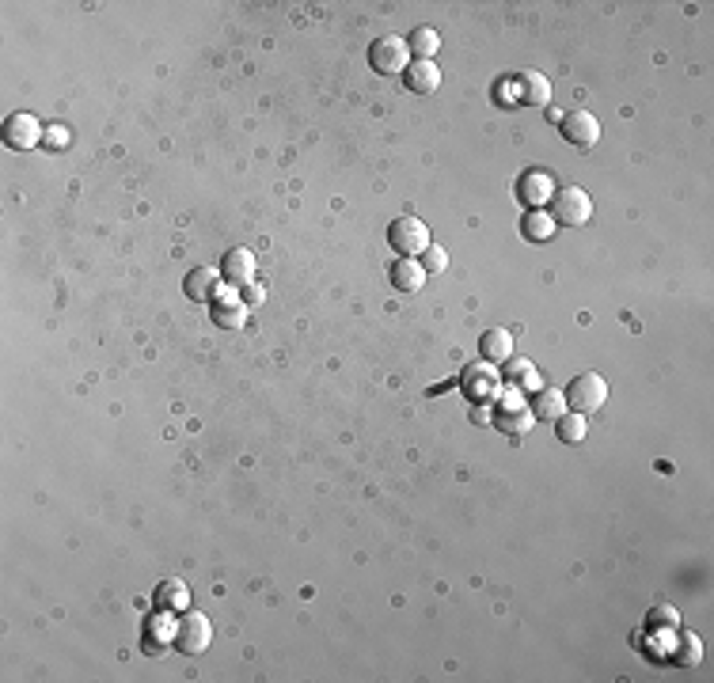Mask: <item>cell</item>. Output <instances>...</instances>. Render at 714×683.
<instances>
[{
    "label": "cell",
    "instance_id": "6da1fadb",
    "mask_svg": "<svg viewBox=\"0 0 714 683\" xmlns=\"http://www.w3.org/2000/svg\"><path fill=\"white\" fill-rule=\"evenodd\" d=\"M388 243L391 251H400V259H418L426 247H430V228H426V220L418 217H400L391 220L388 228Z\"/></svg>",
    "mask_w": 714,
    "mask_h": 683
},
{
    "label": "cell",
    "instance_id": "7a4b0ae2",
    "mask_svg": "<svg viewBox=\"0 0 714 683\" xmlns=\"http://www.w3.org/2000/svg\"><path fill=\"white\" fill-rule=\"evenodd\" d=\"M563 395H566L570 410H578V414H593V410H600L608 403V384L597 372H581L574 384H570V391H563Z\"/></svg>",
    "mask_w": 714,
    "mask_h": 683
},
{
    "label": "cell",
    "instance_id": "3957f363",
    "mask_svg": "<svg viewBox=\"0 0 714 683\" xmlns=\"http://www.w3.org/2000/svg\"><path fill=\"white\" fill-rule=\"evenodd\" d=\"M555 225H570V228H581L585 220L593 217V198L585 194L581 186H566V190H555Z\"/></svg>",
    "mask_w": 714,
    "mask_h": 683
},
{
    "label": "cell",
    "instance_id": "277c9868",
    "mask_svg": "<svg viewBox=\"0 0 714 683\" xmlns=\"http://www.w3.org/2000/svg\"><path fill=\"white\" fill-rule=\"evenodd\" d=\"M369 65H373L376 73H384V76L407 73V65H410V46H407V38H395V35L376 38V42L369 46Z\"/></svg>",
    "mask_w": 714,
    "mask_h": 683
},
{
    "label": "cell",
    "instance_id": "5b68a950",
    "mask_svg": "<svg viewBox=\"0 0 714 683\" xmlns=\"http://www.w3.org/2000/svg\"><path fill=\"white\" fill-rule=\"evenodd\" d=\"M210 642H213L210 619L198 615V611H183L179 623H176V642H171V645H176L179 653H202Z\"/></svg>",
    "mask_w": 714,
    "mask_h": 683
},
{
    "label": "cell",
    "instance_id": "8992f818",
    "mask_svg": "<svg viewBox=\"0 0 714 683\" xmlns=\"http://www.w3.org/2000/svg\"><path fill=\"white\" fill-rule=\"evenodd\" d=\"M502 88L513 91L510 103H525V107H547L551 103V81L544 73H517L513 81H505Z\"/></svg>",
    "mask_w": 714,
    "mask_h": 683
},
{
    "label": "cell",
    "instance_id": "52a82bcc",
    "mask_svg": "<svg viewBox=\"0 0 714 683\" xmlns=\"http://www.w3.org/2000/svg\"><path fill=\"white\" fill-rule=\"evenodd\" d=\"M563 137L570 141V145L578 149H593L600 141V122L593 110H570V115L563 118Z\"/></svg>",
    "mask_w": 714,
    "mask_h": 683
},
{
    "label": "cell",
    "instance_id": "ba28073f",
    "mask_svg": "<svg viewBox=\"0 0 714 683\" xmlns=\"http://www.w3.org/2000/svg\"><path fill=\"white\" fill-rule=\"evenodd\" d=\"M464 388H468L471 399H479V403L498 399V391H502V372H495V364H490V361L471 364V369L464 372Z\"/></svg>",
    "mask_w": 714,
    "mask_h": 683
},
{
    "label": "cell",
    "instance_id": "9c48e42d",
    "mask_svg": "<svg viewBox=\"0 0 714 683\" xmlns=\"http://www.w3.org/2000/svg\"><path fill=\"white\" fill-rule=\"evenodd\" d=\"M4 137H8L12 149H35L39 141L46 137V130L39 125L35 115H12V118L4 122Z\"/></svg>",
    "mask_w": 714,
    "mask_h": 683
},
{
    "label": "cell",
    "instance_id": "30bf717a",
    "mask_svg": "<svg viewBox=\"0 0 714 683\" xmlns=\"http://www.w3.org/2000/svg\"><path fill=\"white\" fill-rule=\"evenodd\" d=\"M220 274H225V281L232 285V289H244V285L255 281V255H251L247 247H236L225 255V266H220Z\"/></svg>",
    "mask_w": 714,
    "mask_h": 683
},
{
    "label": "cell",
    "instance_id": "8fae6325",
    "mask_svg": "<svg viewBox=\"0 0 714 683\" xmlns=\"http://www.w3.org/2000/svg\"><path fill=\"white\" fill-rule=\"evenodd\" d=\"M183 285H186V296L194 300V304H205V300H217V296H220V281H217V269H210V266H198V269H190Z\"/></svg>",
    "mask_w": 714,
    "mask_h": 683
},
{
    "label": "cell",
    "instance_id": "7c38bea8",
    "mask_svg": "<svg viewBox=\"0 0 714 683\" xmlns=\"http://www.w3.org/2000/svg\"><path fill=\"white\" fill-rule=\"evenodd\" d=\"M407 88L415 95H434L441 88V69L434 65V61H410L407 73H403Z\"/></svg>",
    "mask_w": 714,
    "mask_h": 683
},
{
    "label": "cell",
    "instance_id": "4fadbf2b",
    "mask_svg": "<svg viewBox=\"0 0 714 683\" xmlns=\"http://www.w3.org/2000/svg\"><path fill=\"white\" fill-rule=\"evenodd\" d=\"M520 198H525L532 209H544V201L547 198H555V183H551V175L547 171H529L525 179H520Z\"/></svg>",
    "mask_w": 714,
    "mask_h": 683
},
{
    "label": "cell",
    "instance_id": "5bb4252c",
    "mask_svg": "<svg viewBox=\"0 0 714 683\" xmlns=\"http://www.w3.org/2000/svg\"><path fill=\"white\" fill-rule=\"evenodd\" d=\"M502 380L510 388H517V391H536L539 388V372H536V364L529 357H510V361H505Z\"/></svg>",
    "mask_w": 714,
    "mask_h": 683
},
{
    "label": "cell",
    "instance_id": "9a60e30c",
    "mask_svg": "<svg viewBox=\"0 0 714 683\" xmlns=\"http://www.w3.org/2000/svg\"><path fill=\"white\" fill-rule=\"evenodd\" d=\"M213 323H217V327H225V330H236V327H244V323H247V308L240 304V300H236V289L217 300V308H213Z\"/></svg>",
    "mask_w": 714,
    "mask_h": 683
},
{
    "label": "cell",
    "instance_id": "2e32d148",
    "mask_svg": "<svg viewBox=\"0 0 714 683\" xmlns=\"http://www.w3.org/2000/svg\"><path fill=\"white\" fill-rule=\"evenodd\" d=\"M391 285L400 293H415V289H422L426 285V269L418 266V259H400L391 266Z\"/></svg>",
    "mask_w": 714,
    "mask_h": 683
},
{
    "label": "cell",
    "instance_id": "e0dca14e",
    "mask_svg": "<svg viewBox=\"0 0 714 683\" xmlns=\"http://www.w3.org/2000/svg\"><path fill=\"white\" fill-rule=\"evenodd\" d=\"M566 395L559 391V388H544L536 395V403H532V414L539 418V422H555V418H563L566 414Z\"/></svg>",
    "mask_w": 714,
    "mask_h": 683
},
{
    "label": "cell",
    "instance_id": "ac0fdd59",
    "mask_svg": "<svg viewBox=\"0 0 714 683\" xmlns=\"http://www.w3.org/2000/svg\"><path fill=\"white\" fill-rule=\"evenodd\" d=\"M186 603H190V593L183 581H164L156 589V611H186Z\"/></svg>",
    "mask_w": 714,
    "mask_h": 683
},
{
    "label": "cell",
    "instance_id": "d6986e66",
    "mask_svg": "<svg viewBox=\"0 0 714 683\" xmlns=\"http://www.w3.org/2000/svg\"><path fill=\"white\" fill-rule=\"evenodd\" d=\"M483 357L490 361V364H498V361H510L513 357V338H510V330H486L483 335Z\"/></svg>",
    "mask_w": 714,
    "mask_h": 683
},
{
    "label": "cell",
    "instance_id": "ffe728a7",
    "mask_svg": "<svg viewBox=\"0 0 714 683\" xmlns=\"http://www.w3.org/2000/svg\"><path fill=\"white\" fill-rule=\"evenodd\" d=\"M407 46H410V54H415V61H434V54L441 50V35L434 27H415Z\"/></svg>",
    "mask_w": 714,
    "mask_h": 683
},
{
    "label": "cell",
    "instance_id": "44dd1931",
    "mask_svg": "<svg viewBox=\"0 0 714 683\" xmlns=\"http://www.w3.org/2000/svg\"><path fill=\"white\" fill-rule=\"evenodd\" d=\"M498 425L505 429V433H513V437H525V433H532L536 414L529 406H505V414L498 418Z\"/></svg>",
    "mask_w": 714,
    "mask_h": 683
},
{
    "label": "cell",
    "instance_id": "7402d4cb",
    "mask_svg": "<svg viewBox=\"0 0 714 683\" xmlns=\"http://www.w3.org/2000/svg\"><path fill=\"white\" fill-rule=\"evenodd\" d=\"M555 429H559V440L563 444H581L585 440V414H578V410H566L563 418H555Z\"/></svg>",
    "mask_w": 714,
    "mask_h": 683
},
{
    "label": "cell",
    "instance_id": "603a6c76",
    "mask_svg": "<svg viewBox=\"0 0 714 683\" xmlns=\"http://www.w3.org/2000/svg\"><path fill=\"white\" fill-rule=\"evenodd\" d=\"M551 232H555V217L551 213L532 209L525 217V235H529V240H551Z\"/></svg>",
    "mask_w": 714,
    "mask_h": 683
},
{
    "label": "cell",
    "instance_id": "cb8c5ba5",
    "mask_svg": "<svg viewBox=\"0 0 714 683\" xmlns=\"http://www.w3.org/2000/svg\"><path fill=\"white\" fill-rule=\"evenodd\" d=\"M168 642H176V627H168L164 619H156V623L145 630V649H149V653H160Z\"/></svg>",
    "mask_w": 714,
    "mask_h": 683
},
{
    "label": "cell",
    "instance_id": "d4e9b609",
    "mask_svg": "<svg viewBox=\"0 0 714 683\" xmlns=\"http://www.w3.org/2000/svg\"><path fill=\"white\" fill-rule=\"evenodd\" d=\"M418 266L426 269V274H441V269H445L449 266V255H445V251H441V247H426L422 251V255H418Z\"/></svg>",
    "mask_w": 714,
    "mask_h": 683
},
{
    "label": "cell",
    "instance_id": "484cf974",
    "mask_svg": "<svg viewBox=\"0 0 714 683\" xmlns=\"http://www.w3.org/2000/svg\"><path fill=\"white\" fill-rule=\"evenodd\" d=\"M42 141H46V145H50V149H54V145H57V149H65V145H69L65 125H50V130H46V137H42Z\"/></svg>",
    "mask_w": 714,
    "mask_h": 683
},
{
    "label": "cell",
    "instance_id": "4316f807",
    "mask_svg": "<svg viewBox=\"0 0 714 683\" xmlns=\"http://www.w3.org/2000/svg\"><path fill=\"white\" fill-rule=\"evenodd\" d=\"M262 289H259V285L255 281H251V285H244V300H247V304H262Z\"/></svg>",
    "mask_w": 714,
    "mask_h": 683
}]
</instances>
